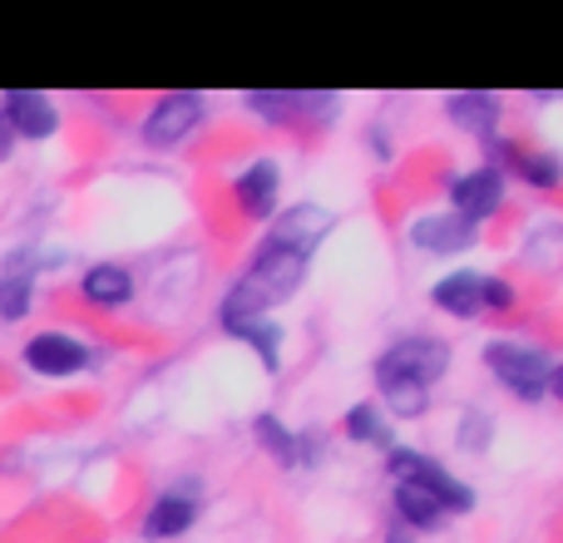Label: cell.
Returning a JSON list of instances; mask_svg holds the SVG:
<instances>
[{"label": "cell", "mask_w": 563, "mask_h": 543, "mask_svg": "<svg viewBox=\"0 0 563 543\" xmlns=\"http://www.w3.org/2000/svg\"><path fill=\"white\" fill-rule=\"evenodd\" d=\"M479 307L485 311H509L515 307V287H509L505 277H485V287H479Z\"/></svg>", "instance_id": "ffe728a7"}, {"label": "cell", "mask_w": 563, "mask_h": 543, "mask_svg": "<svg viewBox=\"0 0 563 543\" xmlns=\"http://www.w3.org/2000/svg\"><path fill=\"white\" fill-rule=\"evenodd\" d=\"M198 519V495L194 489H168V495H158L154 505H148L144 514V539H178L188 534Z\"/></svg>", "instance_id": "7c38bea8"}, {"label": "cell", "mask_w": 563, "mask_h": 543, "mask_svg": "<svg viewBox=\"0 0 563 543\" xmlns=\"http://www.w3.org/2000/svg\"><path fill=\"white\" fill-rule=\"evenodd\" d=\"M277 193H282V174H277L273 158H253V164L233 178V198L253 223H263V218L277 213Z\"/></svg>", "instance_id": "8fae6325"}, {"label": "cell", "mask_w": 563, "mask_h": 543, "mask_svg": "<svg viewBox=\"0 0 563 543\" xmlns=\"http://www.w3.org/2000/svg\"><path fill=\"white\" fill-rule=\"evenodd\" d=\"M406 237H410V247L435 253V257H450V253L475 247V228H470L465 218H455V213H420L416 223L406 228Z\"/></svg>", "instance_id": "30bf717a"}, {"label": "cell", "mask_w": 563, "mask_h": 543, "mask_svg": "<svg viewBox=\"0 0 563 543\" xmlns=\"http://www.w3.org/2000/svg\"><path fill=\"white\" fill-rule=\"evenodd\" d=\"M0 119H5V129L15 138H49L59 129V109L35 89H10L0 99Z\"/></svg>", "instance_id": "9c48e42d"}, {"label": "cell", "mask_w": 563, "mask_h": 543, "mask_svg": "<svg viewBox=\"0 0 563 543\" xmlns=\"http://www.w3.org/2000/svg\"><path fill=\"white\" fill-rule=\"evenodd\" d=\"M10 144H15V134H10V129H5V119H0V158L10 154Z\"/></svg>", "instance_id": "7402d4cb"}, {"label": "cell", "mask_w": 563, "mask_h": 543, "mask_svg": "<svg viewBox=\"0 0 563 543\" xmlns=\"http://www.w3.org/2000/svg\"><path fill=\"white\" fill-rule=\"evenodd\" d=\"M30 297H35V257L20 253L15 263H5V272H0V317L5 321L25 317Z\"/></svg>", "instance_id": "2e32d148"}, {"label": "cell", "mask_w": 563, "mask_h": 543, "mask_svg": "<svg viewBox=\"0 0 563 543\" xmlns=\"http://www.w3.org/2000/svg\"><path fill=\"white\" fill-rule=\"evenodd\" d=\"M386 543H416V534H410V529H400V524H390V534H386Z\"/></svg>", "instance_id": "44dd1931"}, {"label": "cell", "mask_w": 563, "mask_h": 543, "mask_svg": "<svg viewBox=\"0 0 563 543\" xmlns=\"http://www.w3.org/2000/svg\"><path fill=\"white\" fill-rule=\"evenodd\" d=\"M485 366L495 370V380L509 390V396L529 400V406H534V400L559 396V386H563L559 361L549 356V351L529 346V341H489Z\"/></svg>", "instance_id": "277c9868"}, {"label": "cell", "mask_w": 563, "mask_h": 543, "mask_svg": "<svg viewBox=\"0 0 563 543\" xmlns=\"http://www.w3.org/2000/svg\"><path fill=\"white\" fill-rule=\"evenodd\" d=\"M386 475L396 479V489H390V499H396V524L410 529V534H430V529H440L445 519L475 509V489L460 485L440 459L420 455V450L390 445Z\"/></svg>", "instance_id": "6da1fadb"}, {"label": "cell", "mask_w": 563, "mask_h": 543, "mask_svg": "<svg viewBox=\"0 0 563 543\" xmlns=\"http://www.w3.org/2000/svg\"><path fill=\"white\" fill-rule=\"evenodd\" d=\"M253 435H257V445H263L282 469H297V465H311V459H317V455H311V445H307V435L287 430L277 415H257L253 420Z\"/></svg>", "instance_id": "5bb4252c"}, {"label": "cell", "mask_w": 563, "mask_h": 543, "mask_svg": "<svg viewBox=\"0 0 563 543\" xmlns=\"http://www.w3.org/2000/svg\"><path fill=\"white\" fill-rule=\"evenodd\" d=\"M85 297L95 301V307H124L129 297H134V272L119 267V263H99L85 272Z\"/></svg>", "instance_id": "e0dca14e"}, {"label": "cell", "mask_w": 563, "mask_h": 543, "mask_svg": "<svg viewBox=\"0 0 563 543\" xmlns=\"http://www.w3.org/2000/svg\"><path fill=\"white\" fill-rule=\"evenodd\" d=\"M331 228H336V213L321 203H297L291 213H282L273 223V233H267V243L277 247H291V253L311 257L321 247V237H331Z\"/></svg>", "instance_id": "ba28073f"}, {"label": "cell", "mask_w": 563, "mask_h": 543, "mask_svg": "<svg viewBox=\"0 0 563 543\" xmlns=\"http://www.w3.org/2000/svg\"><path fill=\"white\" fill-rule=\"evenodd\" d=\"M450 370V346L435 336H406L380 351L376 361V390L380 406L400 420H416L430 410V386Z\"/></svg>", "instance_id": "7a4b0ae2"}, {"label": "cell", "mask_w": 563, "mask_h": 543, "mask_svg": "<svg viewBox=\"0 0 563 543\" xmlns=\"http://www.w3.org/2000/svg\"><path fill=\"white\" fill-rule=\"evenodd\" d=\"M505 184H509L505 168H495V164H479V168H470V174L450 178V213L465 218L470 228H479L485 218L499 213V203H505Z\"/></svg>", "instance_id": "5b68a950"}, {"label": "cell", "mask_w": 563, "mask_h": 543, "mask_svg": "<svg viewBox=\"0 0 563 543\" xmlns=\"http://www.w3.org/2000/svg\"><path fill=\"white\" fill-rule=\"evenodd\" d=\"M445 119L455 129H465V134L475 138H499V99L495 95H479V89H465V95H450L445 99Z\"/></svg>", "instance_id": "4fadbf2b"}, {"label": "cell", "mask_w": 563, "mask_h": 543, "mask_svg": "<svg viewBox=\"0 0 563 543\" xmlns=\"http://www.w3.org/2000/svg\"><path fill=\"white\" fill-rule=\"evenodd\" d=\"M346 435L356 440V445H386L390 450V420L386 410L376 406V400H361V406L346 410Z\"/></svg>", "instance_id": "ac0fdd59"}, {"label": "cell", "mask_w": 563, "mask_h": 543, "mask_svg": "<svg viewBox=\"0 0 563 543\" xmlns=\"http://www.w3.org/2000/svg\"><path fill=\"white\" fill-rule=\"evenodd\" d=\"M25 366L35 376H49V380H65V376H79V370L95 366V346H85L79 336L69 331H40V336L25 341Z\"/></svg>", "instance_id": "8992f818"}, {"label": "cell", "mask_w": 563, "mask_h": 543, "mask_svg": "<svg viewBox=\"0 0 563 543\" xmlns=\"http://www.w3.org/2000/svg\"><path fill=\"white\" fill-rule=\"evenodd\" d=\"M228 336L247 341V346H253L257 356H263V366H267V370H277V366H282V326H277V321H247V326L228 331Z\"/></svg>", "instance_id": "d6986e66"}, {"label": "cell", "mask_w": 563, "mask_h": 543, "mask_svg": "<svg viewBox=\"0 0 563 543\" xmlns=\"http://www.w3.org/2000/svg\"><path fill=\"white\" fill-rule=\"evenodd\" d=\"M479 287H485V272H450V277H440L435 287H430V301H435L440 311H450V317L470 321L479 317Z\"/></svg>", "instance_id": "9a60e30c"}, {"label": "cell", "mask_w": 563, "mask_h": 543, "mask_svg": "<svg viewBox=\"0 0 563 543\" xmlns=\"http://www.w3.org/2000/svg\"><path fill=\"white\" fill-rule=\"evenodd\" d=\"M203 124V99L178 89V95H164L144 119V144L148 148H178L194 129Z\"/></svg>", "instance_id": "52a82bcc"}, {"label": "cell", "mask_w": 563, "mask_h": 543, "mask_svg": "<svg viewBox=\"0 0 563 543\" xmlns=\"http://www.w3.org/2000/svg\"><path fill=\"white\" fill-rule=\"evenodd\" d=\"M307 267L311 257L291 253V247H277L263 237V247H257V257L247 263V272L233 281V291L223 297V331H238L247 326V321H267V311L282 307L287 297H297V287L307 281Z\"/></svg>", "instance_id": "3957f363"}]
</instances>
